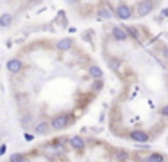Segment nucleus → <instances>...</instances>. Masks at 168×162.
<instances>
[{"mask_svg": "<svg viewBox=\"0 0 168 162\" xmlns=\"http://www.w3.org/2000/svg\"><path fill=\"white\" fill-rule=\"evenodd\" d=\"M67 124H69V117L67 115H56V117L51 121V126L54 128V130H63V128H67Z\"/></svg>", "mask_w": 168, "mask_h": 162, "instance_id": "1", "label": "nucleus"}, {"mask_svg": "<svg viewBox=\"0 0 168 162\" xmlns=\"http://www.w3.org/2000/svg\"><path fill=\"white\" fill-rule=\"evenodd\" d=\"M116 16H117V18H121V20H128V18L132 16L130 8H128L127 4H119L117 9H116Z\"/></svg>", "mask_w": 168, "mask_h": 162, "instance_id": "2", "label": "nucleus"}, {"mask_svg": "<svg viewBox=\"0 0 168 162\" xmlns=\"http://www.w3.org/2000/svg\"><path fill=\"white\" fill-rule=\"evenodd\" d=\"M152 8H154V4H152V2H139V4H138V15H139V16L148 15Z\"/></svg>", "mask_w": 168, "mask_h": 162, "instance_id": "3", "label": "nucleus"}, {"mask_svg": "<svg viewBox=\"0 0 168 162\" xmlns=\"http://www.w3.org/2000/svg\"><path fill=\"white\" fill-rule=\"evenodd\" d=\"M112 36L116 38L117 42H125V40L128 38V34H127L125 27H114V29H112Z\"/></svg>", "mask_w": 168, "mask_h": 162, "instance_id": "4", "label": "nucleus"}, {"mask_svg": "<svg viewBox=\"0 0 168 162\" xmlns=\"http://www.w3.org/2000/svg\"><path fill=\"white\" fill-rule=\"evenodd\" d=\"M8 70L13 72V74L20 72V70H22V61H20V59H9L8 61Z\"/></svg>", "mask_w": 168, "mask_h": 162, "instance_id": "5", "label": "nucleus"}, {"mask_svg": "<svg viewBox=\"0 0 168 162\" xmlns=\"http://www.w3.org/2000/svg\"><path fill=\"white\" fill-rule=\"evenodd\" d=\"M44 151L49 155V157H56V155H60L62 151H63V148L58 146V144H56V146H54V144H49V146L44 148Z\"/></svg>", "mask_w": 168, "mask_h": 162, "instance_id": "6", "label": "nucleus"}, {"mask_svg": "<svg viewBox=\"0 0 168 162\" xmlns=\"http://www.w3.org/2000/svg\"><path fill=\"white\" fill-rule=\"evenodd\" d=\"M132 139L136 140V142H146V140H148V135H146L145 132H132V135H130Z\"/></svg>", "mask_w": 168, "mask_h": 162, "instance_id": "7", "label": "nucleus"}, {"mask_svg": "<svg viewBox=\"0 0 168 162\" xmlns=\"http://www.w3.org/2000/svg\"><path fill=\"white\" fill-rule=\"evenodd\" d=\"M56 47H58L60 51H69V49L73 47V40H69V38H65V40H60L58 43H56Z\"/></svg>", "mask_w": 168, "mask_h": 162, "instance_id": "8", "label": "nucleus"}, {"mask_svg": "<svg viewBox=\"0 0 168 162\" xmlns=\"http://www.w3.org/2000/svg\"><path fill=\"white\" fill-rule=\"evenodd\" d=\"M11 22H13L11 13H4V15L0 16V27H8V25H11Z\"/></svg>", "mask_w": 168, "mask_h": 162, "instance_id": "9", "label": "nucleus"}, {"mask_svg": "<svg viewBox=\"0 0 168 162\" xmlns=\"http://www.w3.org/2000/svg\"><path fill=\"white\" fill-rule=\"evenodd\" d=\"M71 146H73L74 149H83L85 142H83L81 137H71Z\"/></svg>", "mask_w": 168, "mask_h": 162, "instance_id": "10", "label": "nucleus"}, {"mask_svg": "<svg viewBox=\"0 0 168 162\" xmlns=\"http://www.w3.org/2000/svg\"><path fill=\"white\" fill-rule=\"evenodd\" d=\"M89 72H90V76H92V78H94V79H101V76H103V72H101V68H100V67H90V70H89Z\"/></svg>", "mask_w": 168, "mask_h": 162, "instance_id": "11", "label": "nucleus"}, {"mask_svg": "<svg viewBox=\"0 0 168 162\" xmlns=\"http://www.w3.org/2000/svg\"><path fill=\"white\" fill-rule=\"evenodd\" d=\"M49 128H51V124H47V123H40V124L36 126V133H40V135H45V133L49 132Z\"/></svg>", "mask_w": 168, "mask_h": 162, "instance_id": "12", "label": "nucleus"}, {"mask_svg": "<svg viewBox=\"0 0 168 162\" xmlns=\"http://www.w3.org/2000/svg\"><path fill=\"white\" fill-rule=\"evenodd\" d=\"M125 31H127V34H128V36H132L134 40H138V42H139V33H138L136 27H125Z\"/></svg>", "mask_w": 168, "mask_h": 162, "instance_id": "13", "label": "nucleus"}, {"mask_svg": "<svg viewBox=\"0 0 168 162\" xmlns=\"http://www.w3.org/2000/svg\"><path fill=\"white\" fill-rule=\"evenodd\" d=\"M9 162H27V159L20 153H13L11 157H9Z\"/></svg>", "mask_w": 168, "mask_h": 162, "instance_id": "14", "label": "nucleus"}, {"mask_svg": "<svg viewBox=\"0 0 168 162\" xmlns=\"http://www.w3.org/2000/svg\"><path fill=\"white\" fill-rule=\"evenodd\" d=\"M148 162H163V155L159 153H152L148 157Z\"/></svg>", "mask_w": 168, "mask_h": 162, "instance_id": "15", "label": "nucleus"}, {"mask_svg": "<svg viewBox=\"0 0 168 162\" xmlns=\"http://www.w3.org/2000/svg\"><path fill=\"white\" fill-rule=\"evenodd\" d=\"M100 16H101V18H109V16H110V11H109L107 8L101 9V11H100Z\"/></svg>", "mask_w": 168, "mask_h": 162, "instance_id": "16", "label": "nucleus"}, {"mask_svg": "<svg viewBox=\"0 0 168 162\" xmlns=\"http://www.w3.org/2000/svg\"><path fill=\"white\" fill-rule=\"evenodd\" d=\"M94 89H96V90L101 89V83H100V81H96V83H94Z\"/></svg>", "mask_w": 168, "mask_h": 162, "instance_id": "17", "label": "nucleus"}, {"mask_svg": "<svg viewBox=\"0 0 168 162\" xmlns=\"http://www.w3.org/2000/svg\"><path fill=\"white\" fill-rule=\"evenodd\" d=\"M163 115H166V117H168V106H165V108H163Z\"/></svg>", "mask_w": 168, "mask_h": 162, "instance_id": "18", "label": "nucleus"}, {"mask_svg": "<svg viewBox=\"0 0 168 162\" xmlns=\"http://www.w3.org/2000/svg\"><path fill=\"white\" fill-rule=\"evenodd\" d=\"M6 153V146H0V155H4Z\"/></svg>", "mask_w": 168, "mask_h": 162, "instance_id": "19", "label": "nucleus"}, {"mask_svg": "<svg viewBox=\"0 0 168 162\" xmlns=\"http://www.w3.org/2000/svg\"><path fill=\"white\" fill-rule=\"evenodd\" d=\"M163 54H165V56L168 58V47H165V49H163Z\"/></svg>", "mask_w": 168, "mask_h": 162, "instance_id": "20", "label": "nucleus"}]
</instances>
